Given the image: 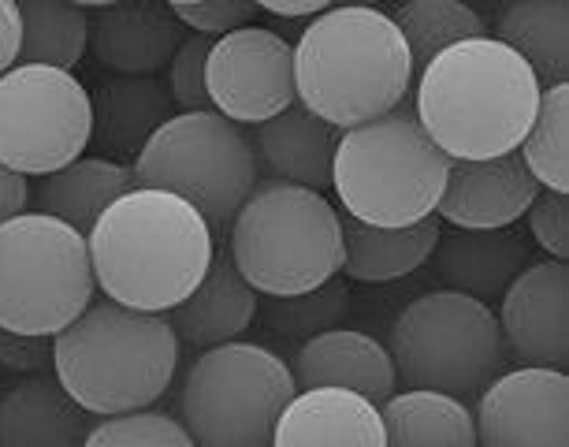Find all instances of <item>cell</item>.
I'll list each match as a JSON object with an SVG mask.
<instances>
[{"instance_id":"11","label":"cell","mask_w":569,"mask_h":447,"mask_svg":"<svg viewBox=\"0 0 569 447\" xmlns=\"http://www.w3.org/2000/svg\"><path fill=\"white\" fill-rule=\"evenodd\" d=\"M90 90L52 63H16L0 74V161L49 176L90 149Z\"/></svg>"},{"instance_id":"10","label":"cell","mask_w":569,"mask_h":447,"mask_svg":"<svg viewBox=\"0 0 569 447\" xmlns=\"http://www.w3.org/2000/svg\"><path fill=\"white\" fill-rule=\"evenodd\" d=\"M388 350L406 388H439L466 399L499 372L507 344L485 298L447 287L406 306L391 328Z\"/></svg>"},{"instance_id":"2","label":"cell","mask_w":569,"mask_h":447,"mask_svg":"<svg viewBox=\"0 0 569 447\" xmlns=\"http://www.w3.org/2000/svg\"><path fill=\"white\" fill-rule=\"evenodd\" d=\"M543 82L510 46L477 34L439 49L417 79V109L428 138L450 161H480L521 146Z\"/></svg>"},{"instance_id":"17","label":"cell","mask_w":569,"mask_h":447,"mask_svg":"<svg viewBox=\"0 0 569 447\" xmlns=\"http://www.w3.org/2000/svg\"><path fill=\"white\" fill-rule=\"evenodd\" d=\"M253 157L257 176L276 183H298L309 190L331 187V161H336L339 127L320 120L306 105L291 101L283 112L268 116L253 127Z\"/></svg>"},{"instance_id":"25","label":"cell","mask_w":569,"mask_h":447,"mask_svg":"<svg viewBox=\"0 0 569 447\" xmlns=\"http://www.w3.org/2000/svg\"><path fill=\"white\" fill-rule=\"evenodd\" d=\"M38 179L41 183L34 190V209L68 220L82 236H90V228L98 224L101 212L134 187L131 165L112 161V157H101V153H93V157L82 153V157H74L71 165H63L57 172L38 176Z\"/></svg>"},{"instance_id":"14","label":"cell","mask_w":569,"mask_h":447,"mask_svg":"<svg viewBox=\"0 0 569 447\" xmlns=\"http://www.w3.org/2000/svg\"><path fill=\"white\" fill-rule=\"evenodd\" d=\"M502 344L525 366H569V269L566 261H529L499 295Z\"/></svg>"},{"instance_id":"23","label":"cell","mask_w":569,"mask_h":447,"mask_svg":"<svg viewBox=\"0 0 569 447\" xmlns=\"http://www.w3.org/2000/svg\"><path fill=\"white\" fill-rule=\"evenodd\" d=\"M257 295L253 284L239 272V265L231 261V254H212L209 272L201 276V284L190 291L176 310H168L171 328H176L179 344L190 347H217L228 339H242L250 332L257 317Z\"/></svg>"},{"instance_id":"8","label":"cell","mask_w":569,"mask_h":447,"mask_svg":"<svg viewBox=\"0 0 569 447\" xmlns=\"http://www.w3.org/2000/svg\"><path fill=\"white\" fill-rule=\"evenodd\" d=\"M295 391V372L276 350L228 339L206 347L187 369L179 421L206 447H268Z\"/></svg>"},{"instance_id":"34","label":"cell","mask_w":569,"mask_h":447,"mask_svg":"<svg viewBox=\"0 0 569 447\" xmlns=\"http://www.w3.org/2000/svg\"><path fill=\"white\" fill-rule=\"evenodd\" d=\"M261 12L253 0H194V4H176L179 23L190 34L223 38L239 27H250V19Z\"/></svg>"},{"instance_id":"39","label":"cell","mask_w":569,"mask_h":447,"mask_svg":"<svg viewBox=\"0 0 569 447\" xmlns=\"http://www.w3.org/2000/svg\"><path fill=\"white\" fill-rule=\"evenodd\" d=\"M253 4L272 16H283V19H306V16L325 12V8H331L336 0H253Z\"/></svg>"},{"instance_id":"1","label":"cell","mask_w":569,"mask_h":447,"mask_svg":"<svg viewBox=\"0 0 569 447\" xmlns=\"http://www.w3.org/2000/svg\"><path fill=\"white\" fill-rule=\"evenodd\" d=\"M98 291L134 310L168 314L201 284L217 254V231L187 198L131 187L90 228Z\"/></svg>"},{"instance_id":"15","label":"cell","mask_w":569,"mask_h":447,"mask_svg":"<svg viewBox=\"0 0 569 447\" xmlns=\"http://www.w3.org/2000/svg\"><path fill=\"white\" fill-rule=\"evenodd\" d=\"M540 183L525 168L518 149L480 161H450L436 217L450 228H507L525 217Z\"/></svg>"},{"instance_id":"42","label":"cell","mask_w":569,"mask_h":447,"mask_svg":"<svg viewBox=\"0 0 569 447\" xmlns=\"http://www.w3.org/2000/svg\"><path fill=\"white\" fill-rule=\"evenodd\" d=\"M164 4H171V8H176V4H194V0H164Z\"/></svg>"},{"instance_id":"40","label":"cell","mask_w":569,"mask_h":447,"mask_svg":"<svg viewBox=\"0 0 569 447\" xmlns=\"http://www.w3.org/2000/svg\"><path fill=\"white\" fill-rule=\"evenodd\" d=\"M71 4H79V8H104V4H116V0H71Z\"/></svg>"},{"instance_id":"20","label":"cell","mask_w":569,"mask_h":447,"mask_svg":"<svg viewBox=\"0 0 569 447\" xmlns=\"http://www.w3.org/2000/svg\"><path fill=\"white\" fill-rule=\"evenodd\" d=\"M90 142L101 149V157L123 165H134L142 146L179 112L168 93V82H160L157 74H109L90 93Z\"/></svg>"},{"instance_id":"29","label":"cell","mask_w":569,"mask_h":447,"mask_svg":"<svg viewBox=\"0 0 569 447\" xmlns=\"http://www.w3.org/2000/svg\"><path fill=\"white\" fill-rule=\"evenodd\" d=\"M569 82H551L540 90V105L525 131L518 153L543 190L569 195Z\"/></svg>"},{"instance_id":"21","label":"cell","mask_w":569,"mask_h":447,"mask_svg":"<svg viewBox=\"0 0 569 447\" xmlns=\"http://www.w3.org/2000/svg\"><path fill=\"white\" fill-rule=\"evenodd\" d=\"M93 414L60 385L57 372H27L0 396V444L4 447H71L82 444Z\"/></svg>"},{"instance_id":"9","label":"cell","mask_w":569,"mask_h":447,"mask_svg":"<svg viewBox=\"0 0 569 447\" xmlns=\"http://www.w3.org/2000/svg\"><path fill=\"white\" fill-rule=\"evenodd\" d=\"M134 187H160L187 198L212 231L228 228L261 183L250 135L217 109L176 112L131 165Z\"/></svg>"},{"instance_id":"3","label":"cell","mask_w":569,"mask_h":447,"mask_svg":"<svg viewBox=\"0 0 569 447\" xmlns=\"http://www.w3.org/2000/svg\"><path fill=\"white\" fill-rule=\"evenodd\" d=\"M413 71L410 46L388 12L331 4L295 46V101L342 131L399 109Z\"/></svg>"},{"instance_id":"31","label":"cell","mask_w":569,"mask_h":447,"mask_svg":"<svg viewBox=\"0 0 569 447\" xmlns=\"http://www.w3.org/2000/svg\"><path fill=\"white\" fill-rule=\"evenodd\" d=\"M391 19L410 46L413 68H425L439 49L455 46L461 38L488 34V23L466 0H406Z\"/></svg>"},{"instance_id":"37","label":"cell","mask_w":569,"mask_h":447,"mask_svg":"<svg viewBox=\"0 0 569 447\" xmlns=\"http://www.w3.org/2000/svg\"><path fill=\"white\" fill-rule=\"evenodd\" d=\"M19 46H23L19 4L16 0H0V74L19 63Z\"/></svg>"},{"instance_id":"41","label":"cell","mask_w":569,"mask_h":447,"mask_svg":"<svg viewBox=\"0 0 569 447\" xmlns=\"http://www.w3.org/2000/svg\"><path fill=\"white\" fill-rule=\"evenodd\" d=\"M336 4H347V8H376L372 0H336Z\"/></svg>"},{"instance_id":"6","label":"cell","mask_w":569,"mask_h":447,"mask_svg":"<svg viewBox=\"0 0 569 447\" xmlns=\"http://www.w3.org/2000/svg\"><path fill=\"white\" fill-rule=\"evenodd\" d=\"M228 254L257 295H295L342 272V217L320 190L257 183L228 224Z\"/></svg>"},{"instance_id":"19","label":"cell","mask_w":569,"mask_h":447,"mask_svg":"<svg viewBox=\"0 0 569 447\" xmlns=\"http://www.w3.org/2000/svg\"><path fill=\"white\" fill-rule=\"evenodd\" d=\"M291 372L298 388H350L372 403H383L391 391H399V372H395L391 350L369 332L339 325L302 339Z\"/></svg>"},{"instance_id":"36","label":"cell","mask_w":569,"mask_h":447,"mask_svg":"<svg viewBox=\"0 0 569 447\" xmlns=\"http://www.w3.org/2000/svg\"><path fill=\"white\" fill-rule=\"evenodd\" d=\"M0 369L12 372H49L52 369V336L12 332L0 328Z\"/></svg>"},{"instance_id":"4","label":"cell","mask_w":569,"mask_h":447,"mask_svg":"<svg viewBox=\"0 0 569 447\" xmlns=\"http://www.w3.org/2000/svg\"><path fill=\"white\" fill-rule=\"evenodd\" d=\"M179 336L164 314L90 302L52 336V372L93 418L153 407L176 380Z\"/></svg>"},{"instance_id":"13","label":"cell","mask_w":569,"mask_h":447,"mask_svg":"<svg viewBox=\"0 0 569 447\" xmlns=\"http://www.w3.org/2000/svg\"><path fill=\"white\" fill-rule=\"evenodd\" d=\"M477 440L485 447H566L569 444V377L555 366H521L496 372L480 388Z\"/></svg>"},{"instance_id":"35","label":"cell","mask_w":569,"mask_h":447,"mask_svg":"<svg viewBox=\"0 0 569 447\" xmlns=\"http://www.w3.org/2000/svg\"><path fill=\"white\" fill-rule=\"evenodd\" d=\"M566 212H569V198L562 195V190H543V187L536 190L532 206L525 209V220H529L536 247H543L558 261H566V254H569Z\"/></svg>"},{"instance_id":"38","label":"cell","mask_w":569,"mask_h":447,"mask_svg":"<svg viewBox=\"0 0 569 447\" xmlns=\"http://www.w3.org/2000/svg\"><path fill=\"white\" fill-rule=\"evenodd\" d=\"M30 176L16 172V168H8L0 161V224L8 217H16V212L30 209Z\"/></svg>"},{"instance_id":"16","label":"cell","mask_w":569,"mask_h":447,"mask_svg":"<svg viewBox=\"0 0 569 447\" xmlns=\"http://www.w3.org/2000/svg\"><path fill=\"white\" fill-rule=\"evenodd\" d=\"M187 38L176 8L164 0H116L90 19L93 60L112 74H157Z\"/></svg>"},{"instance_id":"32","label":"cell","mask_w":569,"mask_h":447,"mask_svg":"<svg viewBox=\"0 0 569 447\" xmlns=\"http://www.w3.org/2000/svg\"><path fill=\"white\" fill-rule=\"evenodd\" d=\"M90 447H194V436L187 433V425L171 418L164 410L138 407L123 414H109L98 418L86 433Z\"/></svg>"},{"instance_id":"7","label":"cell","mask_w":569,"mask_h":447,"mask_svg":"<svg viewBox=\"0 0 569 447\" xmlns=\"http://www.w3.org/2000/svg\"><path fill=\"white\" fill-rule=\"evenodd\" d=\"M93 295L90 242L79 228L38 209L0 224V328L57 336Z\"/></svg>"},{"instance_id":"27","label":"cell","mask_w":569,"mask_h":447,"mask_svg":"<svg viewBox=\"0 0 569 447\" xmlns=\"http://www.w3.org/2000/svg\"><path fill=\"white\" fill-rule=\"evenodd\" d=\"M383 436L395 447H421V444H477V421L469 407L450 391L439 388H410L391 391L380 403Z\"/></svg>"},{"instance_id":"5","label":"cell","mask_w":569,"mask_h":447,"mask_svg":"<svg viewBox=\"0 0 569 447\" xmlns=\"http://www.w3.org/2000/svg\"><path fill=\"white\" fill-rule=\"evenodd\" d=\"M450 157L439 149L410 109H391L376 120L342 127L331 190L347 217L402 228L432 217L443 198Z\"/></svg>"},{"instance_id":"33","label":"cell","mask_w":569,"mask_h":447,"mask_svg":"<svg viewBox=\"0 0 569 447\" xmlns=\"http://www.w3.org/2000/svg\"><path fill=\"white\" fill-rule=\"evenodd\" d=\"M212 38L206 34H187L176 57L168 60V93L176 101L179 112L187 109H212L209 90H206V57H209Z\"/></svg>"},{"instance_id":"24","label":"cell","mask_w":569,"mask_h":447,"mask_svg":"<svg viewBox=\"0 0 569 447\" xmlns=\"http://www.w3.org/2000/svg\"><path fill=\"white\" fill-rule=\"evenodd\" d=\"M439 231H443V220L436 212L402 228H380V224L347 217L342 220V272L358 284L402 280L432 258Z\"/></svg>"},{"instance_id":"26","label":"cell","mask_w":569,"mask_h":447,"mask_svg":"<svg viewBox=\"0 0 569 447\" xmlns=\"http://www.w3.org/2000/svg\"><path fill=\"white\" fill-rule=\"evenodd\" d=\"M536 71L543 87L566 82L569 71V0H507L496 34Z\"/></svg>"},{"instance_id":"30","label":"cell","mask_w":569,"mask_h":447,"mask_svg":"<svg viewBox=\"0 0 569 447\" xmlns=\"http://www.w3.org/2000/svg\"><path fill=\"white\" fill-rule=\"evenodd\" d=\"M350 310V295L347 284L339 276L309 287V291H295V295H264L257 298V317L261 328L283 336V339H309L325 328H336Z\"/></svg>"},{"instance_id":"18","label":"cell","mask_w":569,"mask_h":447,"mask_svg":"<svg viewBox=\"0 0 569 447\" xmlns=\"http://www.w3.org/2000/svg\"><path fill=\"white\" fill-rule=\"evenodd\" d=\"M428 261L447 287L491 302L532 261V239H525L513 224L507 228H450L439 231Z\"/></svg>"},{"instance_id":"12","label":"cell","mask_w":569,"mask_h":447,"mask_svg":"<svg viewBox=\"0 0 569 447\" xmlns=\"http://www.w3.org/2000/svg\"><path fill=\"white\" fill-rule=\"evenodd\" d=\"M206 90L217 112L239 127H257L295 101V46L253 23L212 38Z\"/></svg>"},{"instance_id":"28","label":"cell","mask_w":569,"mask_h":447,"mask_svg":"<svg viewBox=\"0 0 569 447\" xmlns=\"http://www.w3.org/2000/svg\"><path fill=\"white\" fill-rule=\"evenodd\" d=\"M23 19L19 63H52L74 71L90 49V16L71 0H16Z\"/></svg>"},{"instance_id":"22","label":"cell","mask_w":569,"mask_h":447,"mask_svg":"<svg viewBox=\"0 0 569 447\" xmlns=\"http://www.w3.org/2000/svg\"><path fill=\"white\" fill-rule=\"evenodd\" d=\"M272 444L295 447V444H369L383 447V418L380 403L365 399L361 391L350 388H302L287 399L283 414L276 421Z\"/></svg>"}]
</instances>
